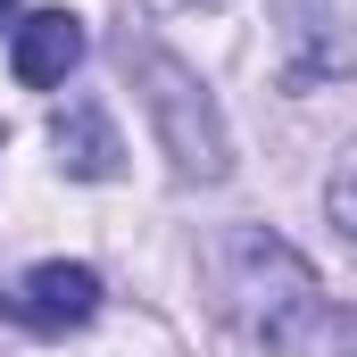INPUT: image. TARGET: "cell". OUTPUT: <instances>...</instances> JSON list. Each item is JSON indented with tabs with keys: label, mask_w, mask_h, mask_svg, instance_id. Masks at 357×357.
I'll return each instance as SVG.
<instances>
[{
	"label": "cell",
	"mask_w": 357,
	"mask_h": 357,
	"mask_svg": "<svg viewBox=\"0 0 357 357\" xmlns=\"http://www.w3.org/2000/svg\"><path fill=\"white\" fill-rule=\"evenodd\" d=\"M324 208H333V225H341V233L357 241V158L341 167V175H333V191H324Z\"/></svg>",
	"instance_id": "cell-7"
},
{
	"label": "cell",
	"mask_w": 357,
	"mask_h": 357,
	"mask_svg": "<svg viewBox=\"0 0 357 357\" xmlns=\"http://www.w3.org/2000/svg\"><path fill=\"white\" fill-rule=\"evenodd\" d=\"M216 291H225V316L258 349H299L324 324V282H316V266L282 233H266V225H233L216 241Z\"/></svg>",
	"instance_id": "cell-1"
},
{
	"label": "cell",
	"mask_w": 357,
	"mask_h": 357,
	"mask_svg": "<svg viewBox=\"0 0 357 357\" xmlns=\"http://www.w3.org/2000/svg\"><path fill=\"white\" fill-rule=\"evenodd\" d=\"M116 59H125V75H133V91H142V108H150V125H158L175 175L216 183L225 167H233V142H225V116H216L208 84L183 67L175 50H158L150 33H133V25L116 33Z\"/></svg>",
	"instance_id": "cell-2"
},
{
	"label": "cell",
	"mask_w": 357,
	"mask_h": 357,
	"mask_svg": "<svg viewBox=\"0 0 357 357\" xmlns=\"http://www.w3.org/2000/svg\"><path fill=\"white\" fill-rule=\"evenodd\" d=\"M75 59H84V17H75V8H33V17H17V33H8V75L25 91H59L75 75Z\"/></svg>",
	"instance_id": "cell-5"
},
{
	"label": "cell",
	"mask_w": 357,
	"mask_h": 357,
	"mask_svg": "<svg viewBox=\"0 0 357 357\" xmlns=\"http://www.w3.org/2000/svg\"><path fill=\"white\" fill-rule=\"evenodd\" d=\"M0 33H17V0H0Z\"/></svg>",
	"instance_id": "cell-8"
},
{
	"label": "cell",
	"mask_w": 357,
	"mask_h": 357,
	"mask_svg": "<svg viewBox=\"0 0 357 357\" xmlns=\"http://www.w3.org/2000/svg\"><path fill=\"white\" fill-rule=\"evenodd\" d=\"M50 142H59V167L84 175V183H108L125 167V142H116V125H108L100 100H67V108L50 116Z\"/></svg>",
	"instance_id": "cell-6"
},
{
	"label": "cell",
	"mask_w": 357,
	"mask_h": 357,
	"mask_svg": "<svg viewBox=\"0 0 357 357\" xmlns=\"http://www.w3.org/2000/svg\"><path fill=\"white\" fill-rule=\"evenodd\" d=\"M0 307L17 324H33V333H75V324L100 316V274L84 258H42V266H25L0 291Z\"/></svg>",
	"instance_id": "cell-4"
},
{
	"label": "cell",
	"mask_w": 357,
	"mask_h": 357,
	"mask_svg": "<svg viewBox=\"0 0 357 357\" xmlns=\"http://www.w3.org/2000/svg\"><path fill=\"white\" fill-rule=\"evenodd\" d=\"M274 25V67L291 91L341 84L357 67V0H266Z\"/></svg>",
	"instance_id": "cell-3"
}]
</instances>
